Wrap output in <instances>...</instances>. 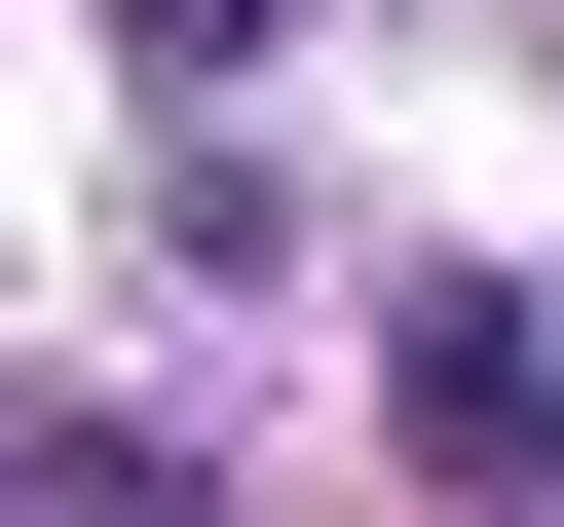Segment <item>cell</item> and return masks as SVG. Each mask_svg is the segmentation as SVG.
Listing matches in <instances>:
<instances>
[{"label": "cell", "mask_w": 564, "mask_h": 527, "mask_svg": "<svg viewBox=\"0 0 564 527\" xmlns=\"http://www.w3.org/2000/svg\"><path fill=\"white\" fill-rule=\"evenodd\" d=\"M414 452H452V490H564V302H452V340H414Z\"/></svg>", "instance_id": "6da1fadb"}]
</instances>
